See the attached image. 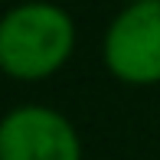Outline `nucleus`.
<instances>
[{"label": "nucleus", "instance_id": "3", "mask_svg": "<svg viewBox=\"0 0 160 160\" xmlns=\"http://www.w3.org/2000/svg\"><path fill=\"white\" fill-rule=\"evenodd\" d=\"M0 160H82V137L56 108L20 105L0 118Z\"/></svg>", "mask_w": 160, "mask_h": 160}, {"label": "nucleus", "instance_id": "2", "mask_svg": "<svg viewBox=\"0 0 160 160\" xmlns=\"http://www.w3.org/2000/svg\"><path fill=\"white\" fill-rule=\"evenodd\" d=\"M101 59L124 85H160V0L128 3L108 23Z\"/></svg>", "mask_w": 160, "mask_h": 160}, {"label": "nucleus", "instance_id": "4", "mask_svg": "<svg viewBox=\"0 0 160 160\" xmlns=\"http://www.w3.org/2000/svg\"><path fill=\"white\" fill-rule=\"evenodd\" d=\"M128 3H150V0H128Z\"/></svg>", "mask_w": 160, "mask_h": 160}, {"label": "nucleus", "instance_id": "1", "mask_svg": "<svg viewBox=\"0 0 160 160\" xmlns=\"http://www.w3.org/2000/svg\"><path fill=\"white\" fill-rule=\"evenodd\" d=\"M75 49V20L59 3L26 0L0 17V72L17 82L56 75Z\"/></svg>", "mask_w": 160, "mask_h": 160}]
</instances>
